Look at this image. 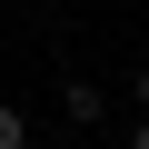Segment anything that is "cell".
<instances>
[{"label": "cell", "instance_id": "obj_4", "mask_svg": "<svg viewBox=\"0 0 149 149\" xmlns=\"http://www.w3.org/2000/svg\"><path fill=\"white\" fill-rule=\"evenodd\" d=\"M129 149H149V119H129Z\"/></svg>", "mask_w": 149, "mask_h": 149}, {"label": "cell", "instance_id": "obj_1", "mask_svg": "<svg viewBox=\"0 0 149 149\" xmlns=\"http://www.w3.org/2000/svg\"><path fill=\"white\" fill-rule=\"evenodd\" d=\"M60 119H70V129H100V119H109V90H100V80H70V90H60Z\"/></svg>", "mask_w": 149, "mask_h": 149}, {"label": "cell", "instance_id": "obj_2", "mask_svg": "<svg viewBox=\"0 0 149 149\" xmlns=\"http://www.w3.org/2000/svg\"><path fill=\"white\" fill-rule=\"evenodd\" d=\"M0 149H30V119H20L10 100H0Z\"/></svg>", "mask_w": 149, "mask_h": 149}, {"label": "cell", "instance_id": "obj_3", "mask_svg": "<svg viewBox=\"0 0 149 149\" xmlns=\"http://www.w3.org/2000/svg\"><path fill=\"white\" fill-rule=\"evenodd\" d=\"M129 100H139V119H149V70H139V80H129Z\"/></svg>", "mask_w": 149, "mask_h": 149}]
</instances>
